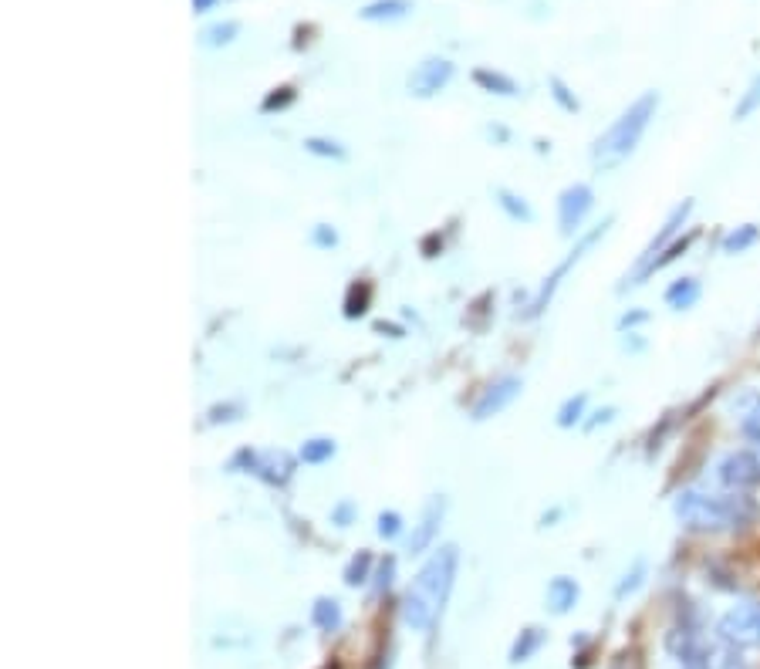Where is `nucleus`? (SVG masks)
<instances>
[{
    "label": "nucleus",
    "instance_id": "nucleus-1",
    "mask_svg": "<svg viewBox=\"0 0 760 669\" xmlns=\"http://www.w3.org/2000/svg\"><path fill=\"white\" fill-rule=\"evenodd\" d=\"M456 568H460V551L456 544H443L433 555L426 558V565L419 568L409 592L402 595V622L416 632H429L440 622V615L450 602Z\"/></svg>",
    "mask_w": 760,
    "mask_h": 669
},
{
    "label": "nucleus",
    "instance_id": "nucleus-2",
    "mask_svg": "<svg viewBox=\"0 0 760 669\" xmlns=\"http://www.w3.org/2000/svg\"><path fill=\"white\" fill-rule=\"evenodd\" d=\"M676 521L686 531L696 534H723L744 531L757 521L760 507L750 494L727 490V494H710V490H683L673 501Z\"/></svg>",
    "mask_w": 760,
    "mask_h": 669
},
{
    "label": "nucleus",
    "instance_id": "nucleus-3",
    "mask_svg": "<svg viewBox=\"0 0 760 669\" xmlns=\"http://www.w3.org/2000/svg\"><path fill=\"white\" fill-rule=\"evenodd\" d=\"M656 112H659V92H642L636 102L595 139L592 163L598 173H612V169H619L625 159L636 153L642 136H646L652 119H656Z\"/></svg>",
    "mask_w": 760,
    "mask_h": 669
},
{
    "label": "nucleus",
    "instance_id": "nucleus-4",
    "mask_svg": "<svg viewBox=\"0 0 760 669\" xmlns=\"http://www.w3.org/2000/svg\"><path fill=\"white\" fill-rule=\"evenodd\" d=\"M612 223H615V217H605L602 223H598V227H592V230H588V234H581V237H578V244L571 247L565 261H561V264L554 267V271L548 274V278H544V284L538 288V294H534L531 308L524 311V318H538V315H544V311H548L551 298H554V294H558V288H561V284H565L568 274L575 271V264H578L581 257H585L588 251H592V247L598 244V240H605V234H608V230H612Z\"/></svg>",
    "mask_w": 760,
    "mask_h": 669
},
{
    "label": "nucleus",
    "instance_id": "nucleus-5",
    "mask_svg": "<svg viewBox=\"0 0 760 669\" xmlns=\"http://www.w3.org/2000/svg\"><path fill=\"white\" fill-rule=\"evenodd\" d=\"M717 636L723 646L757 649L760 646V602H737L720 615Z\"/></svg>",
    "mask_w": 760,
    "mask_h": 669
},
{
    "label": "nucleus",
    "instance_id": "nucleus-6",
    "mask_svg": "<svg viewBox=\"0 0 760 669\" xmlns=\"http://www.w3.org/2000/svg\"><path fill=\"white\" fill-rule=\"evenodd\" d=\"M693 207H696V203H693V200H683V203H676V207H673V210H669V217H666V223H663V227H659V234H656V237H652V240H649V244H646V251H642V254H639V261H636V271H632V274H629V278H625V284H619V291H629V288H632V281H636V278H639V274H642V271H646V267H649L652 261H656V257H659V254H663V251H666V247H669V244H673V240H676L679 234H683V227H686V220H690V213H693Z\"/></svg>",
    "mask_w": 760,
    "mask_h": 669
},
{
    "label": "nucleus",
    "instance_id": "nucleus-7",
    "mask_svg": "<svg viewBox=\"0 0 760 669\" xmlns=\"http://www.w3.org/2000/svg\"><path fill=\"white\" fill-rule=\"evenodd\" d=\"M240 467H244L247 474L261 477L264 484H271V487H284L294 474V460L284 450H267V453L240 450L234 463H230V470H240Z\"/></svg>",
    "mask_w": 760,
    "mask_h": 669
},
{
    "label": "nucleus",
    "instance_id": "nucleus-8",
    "mask_svg": "<svg viewBox=\"0 0 760 669\" xmlns=\"http://www.w3.org/2000/svg\"><path fill=\"white\" fill-rule=\"evenodd\" d=\"M717 480L723 490H747L760 487V457L754 450H730L727 457L717 463Z\"/></svg>",
    "mask_w": 760,
    "mask_h": 669
},
{
    "label": "nucleus",
    "instance_id": "nucleus-9",
    "mask_svg": "<svg viewBox=\"0 0 760 669\" xmlns=\"http://www.w3.org/2000/svg\"><path fill=\"white\" fill-rule=\"evenodd\" d=\"M595 210V190L588 183H575L558 196V227L565 237H581V223Z\"/></svg>",
    "mask_w": 760,
    "mask_h": 669
},
{
    "label": "nucleus",
    "instance_id": "nucleus-10",
    "mask_svg": "<svg viewBox=\"0 0 760 669\" xmlns=\"http://www.w3.org/2000/svg\"><path fill=\"white\" fill-rule=\"evenodd\" d=\"M453 71L456 68L450 58H423L413 71H409V82H406L409 95H416V98L440 95L443 88L453 82Z\"/></svg>",
    "mask_w": 760,
    "mask_h": 669
},
{
    "label": "nucleus",
    "instance_id": "nucleus-11",
    "mask_svg": "<svg viewBox=\"0 0 760 669\" xmlns=\"http://www.w3.org/2000/svg\"><path fill=\"white\" fill-rule=\"evenodd\" d=\"M443 517H446V497L433 494L423 504V511H419L416 524H413V534H409V555H423V551L433 548V541L440 538Z\"/></svg>",
    "mask_w": 760,
    "mask_h": 669
},
{
    "label": "nucleus",
    "instance_id": "nucleus-12",
    "mask_svg": "<svg viewBox=\"0 0 760 669\" xmlns=\"http://www.w3.org/2000/svg\"><path fill=\"white\" fill-rule=\"evenodd\" d=\"M521 389H524V382L517 379V376H500V379H494L484 392H480V399L473 403V413H470V416L477 419V423H484V419L504 413V409L511 406L517 396H521Z\"/></svg>",
    "mask_w": 760,
    "mask_h": 669
},
{
    "label": "nucleus",
    "instance_id": "nucleus-13",
    "mask_svg": "<svg viewBox=\"0 0 760 669\" xmlns=\"http://www.w3.org/2000/svg\"><path fill=\"white\" fill-rule=\"evenodd\" d=\"M473 85H477L480 92L504 95V98L521 95V85H517L511 75H504V71H497V68H484V65L473 68Z\"/></svg>",
    "mask_w": 760,
    "mask_h": 669
},
{
    "label": "nucleus",
    "instance_id": "nucleus-14",
    "mask_svg": "<svg viewBox=\"0 0 760 669\" xmlns=\"http://www.w3.org/2000/svg\"><path fill=\"white\" fill-rule=\"evenodd\" d=\"M578 595H581V592H578V582H575V578H568V575L551 578V585H548V609H551L554 615H565V612L575 609Z\"/></svg>",
    "mask_w": 760,
    "mask_h": 669
},
{
    "label": "nucleus",
    "instance_id": "nucleus-15",
    "mask_svg": "<svg viewBox=\"0 0 760 669\" xmlns=\"http://www.w3.org/2000/svg\"><path fill=\"white\" fill-rule=\"evenodd\" d=\"M693 240H696V230H690V234H686V237H676L673 244H669L666 251L659 254L656 261H652V264L646 267V271L639 274L636 281H632V288H639V284H646V281H649V278H652V274H656V271H663V267H669V264H673L676 257H683V254H686V251H690V247H693Z\"/></svg>",
    "mask_w": 760,
    "mask_h": 669
},
{
    "label": "nucleus",
    "instance_id": "nucleus-16",
    "mask_svg": "<svg viewBox=\"0 0 760 669\" xmlns=\"http://www.w3.org/2000/svg\"><path fill=\"white\" fill-rule=\"evenodd\" d=\"M700 294H703L700 281H696V278H679V281H673V284L666 288L663 301H666V308L686 311V308H693L696 301H700Z\"/></svg>",
    "mask_w": 760,
    "mask_h": 669
},
{
    "label": "nucleus",
    "instance_id": "nucleus-17",
    "mask_svg": "<svg viewBox=\"0 0 760 669\" xmlns=\"http://www.w3.org/2000/svg\"><path fill=\"white\" fill-rule=\"evenodd\" d=\"M409 11H413V0H369L359 17L362 21H399Z\"/></svg>",
    "mask_w": 760,
    "mask_h": 669
},
{
    "label": "nucleus",
    "instance_id": "nucleus-18",
    "mask_svg": "<svg viewBox=\"0 0 760 669\" xmlns=\"http://www.w3.org/2000/svg\"><path fill=\"white\" fill-rule=\"evenodd\" d=\"M757 240H760V223H740V227H733L730 234L720 240V251L737 257V254H747Z\"/></svg>",
    "mask_w": 760,
    "mask_h": 669
},
{
    "label": "nucleus",
    "instance_id": "nucleus-19",
    "mask_svg": "<svg viewBox=\"0 0 760 669\" xmlns=\"http://www.w3.org/2000/svg\"><path fill=\"white\" fill-rule=\"evenodd\" d=\"M494 200H497V207L504 210L514 223H531V220H534L531 203H527L524 196H517L514 190H507V186H497V190H494Z\"/></svg>",
    "mask_w": 760,
    "mask_h": 669
},
{
    "label": "nucleus",
    "instance_id": "nucleus-20",
    "mask_svg": "<svg viewBox=\"0 0 760 669\" xmlns=\"http://www.w3.org/2000/svg\"><path fill=\"white\" fill-rule=\"evenodd\" d=\"M237 34H240V21H217L200 31V44L203 48H227V44L237 41Z\"/></svg>",
    "mask_w": 760,
    "mask_h": 669
},
{
    "label": "nucleus",
    "instance_id": "nucleus-21",
    "mask_svg": "<svg viewBox=\"0 0 760 669\" xmlns=\"http://www.w3.org/2000/svg\"><path fill=\"white\" fill-rule=\"evenodd\" d=\"M585 409H588V396H585V392H578V396H568L565 403H561L558 416H554V423H558L561 430H571V426L585 423Z\"/></svg>",
    "mask_w": 760,
    "mask_h": 669
},
{
    "label": "nucleus",
    "instance_id": "nucleus-22",
    "mask_svg": "<svg viewBox=\"0 0 760 669\" xmlns=\"http://www.w3.org/2000/svg\"><path fill=\"white\" fill-rule=\"evenodd\" d=\"M301 463H311V467H318V463L332 460L335 457V440H328V436H315V440H304L301 450H298Z\"/></svg>",
    "mask_w": 760,
    "mask_h": 669
},
{
    "label": "nucleus",
    "instance_id": "nucleus-23",
    "mask_svg": "<svg viewBox=\"0 0 760 669\" xmlns=\"http://www.w3.org/2000/svg\"><path fill=\"white\" fill-rule=\"evenodd\" d=\"M311 622H315L321 632H335L342 626V609H338L335 599H318L315 609H311Z\"/></svg>",
    "mask_w": 760,
    "mask_h": 669
},
{
    "label": "nucleus",
    "instance_id": "nucleus-24",
    "mask_svg": "<svg viewBox=\"0 0 760 669\" xmlns=\"http://www.w3.org/2000/svg\"><path fill=\"white\" fill-rule=\"evenodd\" d=\"M541 642H544V632L541 629H524L521 636L514 639V646H511V663H527V659H531L541 649Z\"/></svg>",
    "mask_w": 760,
    "mask_h": 669
},
{
    "label": "nucleus",
    "instance_id": "nucleus-25",
    "mask_svg": "<svg viewBox=\"0 0 760 669\" xmlns=\"http://www.w3.org/2000/svg\"><path fill=\"white\" fill-rule=\"evenodd\" d=\"M304 153L318 156V159H345V146L335 139H325V136H308L304 139Z\"/></svg>",
    "mask_w": 760,
    "mask_h": 669
},
{
    "label": "nucleus",
    "instance_id": "nucleus-26",
    "mask_svg": "<svg viewBox=\"0 0 760 669\" xmlns=\"http://www.w3.org/2000/svg\"><path fill=\"white\" fill-rule=\"evenodd\" d=\"M754 112H760V75L747 85V92L737 98V105H733V119H737V122H747Z\"/></svg>",
    "mask_w": 760,
    "mask_h": 669
},
{
    "label": "nucleus",
    "instance_id": "nucleus-27",
    "mask_svg": "<svg viewBox=\"0 0 760 669\" xmlns=\"http://www.w3.org/2000/svg\"><path fill=\"white\" fill-rule=\"evenodd\" d=\"M369 298H372V288L365 281L352 284L348 288V298H345V318H362L369 311Z\"/></svg>",
    "mask_w": 760,
    "mask_h": 669
},
{
    "label": "nucleus",
    "instance_id": "nucleus-28",
    "mask_svg": "<svg viewBox=\"0 0 760 669\" xmlns=\"http://www.w3.org/2000/svg\"><path fill=\"white\" fill-rule=\"evenodd\" d=\"M369 572H372V555L369 551H359L352 561L345 565V585L348 588H359L369 582Z\"/></svg>",
    "mask_w": 760,
    "mask_h": 669
},
{
    "label": "nucleus",
    "instance_id": "nucleus-29",
    "mask_svg": "<svg viewBox=\"0 0 760 669\" xmlns=\"http://www.w3.org/2000/svg\"><path fill=\"white\" fill-rule=\"evenodd\" d=\"M294 98H298V92H294L291 85H277V88H271V92L264 95L261 112H264V115H271V112H284V109H288V105H294Z\"/></svg>",
    "mask_w": 760,
    "mask_h": 669
},
{
    "label": "nucleus",
    "instance_id": "nucleus-30",
    "mask_svg": "<svg viewBox=\"0 0 760 669\" xmlns=\"http://www.w3.org/2000/svg\"><path fill=\"white\" fill-rule=\"evenodd\" d=\"M740 433L747 436V443L760 446V399H750V406L740 416Z\"/></svg>",
    "mask_w": 760,
    "mask_h": 669
},
{
    "label": "nucleus",
    "instance_id": "nucleus-31",
    "mask_svg": "<svg viewBox=\"0 0 760 669\" xmlns=\"http://www.w3.org/2000/svg\"><path fill=\"white\" fill-rule=\"evenodd\" d=\"M642 578H646V561H632V568L629 572L622 575V582H619V588H615V599H625V595H632L636 588L642 585Z\"/></svg>",
    "mask_w": 760,
    "mask_h": 669
},
{
    "label": "nucleus",
    "instance_id": "nucleus-32",
    "mask_svg": "<svg viewBox=\"0 0 760 669\" xmlns=\"http://www.w3.org/2000/svg\"><path fill=\"white\" fill-rule=\"evenodd\" d=\"M548 88H551V98H554V102H558L565 112H578V109H581L578 98H575V92H571V88H568L565 82H561L558 75H551V78H548Z\"/></svg>",
    "mask_w": 760,
    "mask_h": 669
},
{
    "label": "nucleus",
    "instance_id": "nucleus-33",
    "mask_svg": "<svg viewBox=\"0 0 760 669\" xmlns=\"http://www.w3.org/2000/svg\"><path fill=\"white\" fill-rule=\"evenodd\" d=\"M375 531H379V538H399L402 534V514L399 511H382L379 517H375Z\"/></svg>",
    "mask_w": 760,
    "mask_h": 669
},
{
    "label": "nucleus",
    "instance_id": "nucleus-34",
    "mask_svg": "<svg viewBox=\"0 0 760 669\" xmlns=\"http://www.w3.org/2000/svg\"><path fill=\"white\" fill-rule=\"evenodd\" d=\"M311 244L321 247V251H332V247L338 244V234L335 227H328V223H318L315 230H311Z\"/></svg>",
    "mask_w": 760,
    "mask_h": 669
},
{
    "label": "nucleus",
    "instance_id": "nucleus-35",
    "mask_svg": "<svg viewBox=\"0 0 760 669\" xmlns=\"http://www.w3.org/2000/svg\"><path fill=\"white\" fill-rule=\"evenodd\" d=\"M392 578H396V558L386 555L379 561V575H375V592H386V588L392 585Z\"/></svg>",
    "mask_w": 760,
    "mask_h": 669
},
{
    "label": "nucleus",
    "instance_id": "nucleus-36",
    "mask_svg": "<svg viewBox=\"0 0 760 669\" xmlns=\"http://www.w3.org/2000/svg\"><path fill=\"white\" fill-rule=\"evenodd\" d=\"M240 413H244V406H240V403L213 406L210 409V423H234V419H240Z\"/></svg>",
    "mask_w": 760,
    "mask_h": 669
},
{
    "label": "nucleus",
    "instance_id": "nucleus-37",
    "mask_svg": "<svg viewBox=\"0 0 760 669\" xmlns=\"http://www.w3.org/2000/svg\"><path fill=\"white\" fill-rule=\"evenodd\" d=\"M717 669H750V666H747V659L740 656V649L727 646V653L717 659Z\"/></svg>",
    "mask_w": 760,
    "mask_h": 669
},
{
    "label": "nucleus",
    "instance_id": "nucleus-38",
    "mask_svg": "<svg viewBox=\"0 0 760 669\" xmlns=\"http://www.w3.org/2000/svg\"><path fill=\"white\" fill-rule=\"evenodd\" d=\"M352 521H355V504L352 501H342L332 511V524H338V528H348Z\"/></svg>",
    "mask_w": 760,
    "mask_h": 669
},
{
    "label": "nucleus",
    "instance_id": "nucleus-39",
    "mask_svg": "<svg viewBox=\"0 0 760 669\" xmlns=\"http://www.w3.org/2000/svg\"><path fill=\"white\" fill-rule=\"evenodd\" d=\"M649 318V311H642V308H636V311H625V315L619 318V332L625 335V332H632L636 325H642V321Z\"/></svg>",
    "mask_w": 760,
    "mask_h": 669
},
{
    "label": "nucleus",
    "instance_id": "nucleus-40",
    "mask_svg": "<svg viewBox=\"0 0 760 669\" xmlns=\"http://www.w3.org/2000/svg\"><path fill=\"white\" fill-rule=\"evenodd\" d=\"M612 419H615V406H605V409H598V413H595V419H588V423H585V430H598V426L612 423Z\"/></svg>",
    "mask_w": 760,
    "mask_h": 669
},
{
    "label": "nucleus",
    "instance_id": "nucleus-41",
    "mask_svg": "<svg viewBox=\"0 0 760 669\" xmlns=\"http://www.w3.org/2000/svg\"><path fill=\"white\" fill-rule=\"evenodd\" d=\"M217 4H220V0H193V14H207Z\"/></svg>",
    "mask_w": 760,
    "mask_h": 669
},
{
    "label": "nucleus",
    "instance_id": "nucleus-42",
    "mask_svg": "<svg viewBox=\"0 0 760 669\" xmlns=\"http://www.w3.org/2000/svg\"><path fill=\"white\" fill-rule=\"evenodd\" d=\"M490 136H497L500 142H504V139H507V129H500V126H497V129H490Z\"/></svg>",
    "mask_w": 760,
    "mask_h": 669
}]
</instances>
